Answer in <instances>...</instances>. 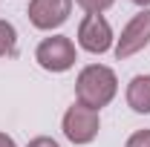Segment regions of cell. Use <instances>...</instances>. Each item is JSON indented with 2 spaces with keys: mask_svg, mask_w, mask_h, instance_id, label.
Returning a JSON list of instances; mask_svg holds the SVG:
<instances>
[{
  "mask_svg": "<svg viewBox=\"0 0 150 147\" xmlns=\"http://www.w3.org/2000/svg\"><path fill=\"white\" fill-rule=\"evenodd\" d=\"M115 95H118V78L104 64H87L75 78V98L84 107L101 112V107H107Z\"/></svg>",
  "mask_w": 150,
  "mask_h": 147,
  "instance_id": "cell-1",
  "label": "cell"
},
{
  "mask_svg": "<svg viewBox=\"0 0 150 147\" xmlns=\"http://www.w3.org/2000/svg\"><path fill=\"white\" fill-rule=\"evenodd\" d=\"M35 61H38L40 69H46V72H52V75H61V72H69L75 66L78 49H75L72 37L49 35L35 46Z\"/></svg>",
  "mask_w": 150,
  "mask_h": 147,
  "instance_id": "cell-2",
  "label": "cell"
},
{
  "mask_svg": "<svg viewBox=\"0 0 150 147\" xmlns=\"http://www.w3.org/2000/svg\"><path fill=\"white\" fill-rule=\"evenodd\" d=\"M61 130H64L67 141H72V144H78V147L81 144H93L95 136H98V130H101V115H98V110L84 107V104L75 101L72 107H67V112H64Z\"/></svg>",
  "mask_w": 150,
  "mask_h": 147,
  "instance_id": "cell-3",
  "label": "cell"
},
{
  "mask_svg": "<svg viewBox=\"0 0 150 147\" xmlns=\"http://www.w3.org/2000/svg\"><path fill=\"white\" fill-rule=\"evenodd\" d=\"M147 46H150V9H142L139 15H133L127 20V26L121 29V35L115 37L112 52H115L118 61H127V58L139 55Z\"/></svg>",
  "mask_w": 150,
  "mask_h": 147,
  "instance_id": "cell-4",
  "label": "cell"
},
{
  "mask_svg": "<svg viewBox=\"0 0 150 147\" xmlns=\"http://www.w3.org/2000/svg\"><path fill=\"white\" fill-rule=\"evenodd\" d=\"M78 46L90 55H104L115 46V35L112 26L104 15H84L78 23Z\"/></svg>",
  "mask_w": 150,
  "mask_h": 147,
  "instance_id": "cell-5",
  "label": "cell"
},
{
  "mask_svg": "<svg viewBox=\"0 0 150 147\" xmlns=\"http://www.w3.org/2000/svg\"><path fill=\"white\" fill-rule=\"evenodd\" d=\"M72 3L75 0H29V9H26L29 23L40 32L61 29L72 15Z\"/></svg>",
  "mask_w": 150,
  "mask_h": 147,
  "instance_id": "cell-6",
  "label": "cell"
},
{
  "mask_svg": "<svg viewBox=\"0 0 150 147\" xmlns=\"http://www.w3.org/2000/svg\"><path fill=\"white\" fill-rule=\"evenodd\" d=\"M124 101L133 112L150 115V75H133L124 90Z\"/></svg>",
  "mask_w": 150,
  "mask_h": 147,
  "instance_id": "cell-7",
  "label": "cell"
},
{
  "mask_svg": "<svg viewBox=\"0 0 150 147\" xmlns=\"http://www.w3.org/2000/svg\"><path fill=\"white\" fill-rule=\"evenodd\" d=\"M18 55V29L9 20L0 18V58Z\"/></svg>",
  "mask_w": 150,
  "mask_h": 147,
  "instance_id": "cell-8",
  "label": "cell"
},
{
  "mask_svg": "<svg viewBox=\"0 0 150 147\" xmlns=\"http://www.w3.org/2000/svg\"><path fill=\"white\" fill-rule=\"evenodd\" d=\"M75 3H78L87 15H104V12L110 9L115 0H75Z\"/></svg>",
  "mask_w": 150,
  "mask_h": 147,
  "instance_id": "cell-9",
  "label": "cell"
},
{
  "mask_svg": "<svg viewBox=\"0 0 150 147\" xmlns=\"http://www.w3.org/2000/svg\"><path fill=\"white\" fill-rule=\"evenodd\" d=\"M124 147H150V130H136L124 141Z\"/></svg>",
  "mask_w": 150,
  "mask_h": 147,
  "instance_id": "cell-10",
  "label": "cell"
},
{
  "mask_svg": "<svg viewBox=\"0 0 150 147\" xmlns=\"http://www.w3.org/2000/svg\"><path fill=\"white\" fill-rule=\"evenodd\" d=\"M26 147H61V144H58L52 136H35V139H32Z\"/></svg>",
  "mask_w": 150,
  "mask_h": 147,
  "instance_id": "cell-11",
  "label": "cell"
},
{
  "mask_svg": "<svg viewBox=\"0 0 150 147\" xmlns=\"http://www.w3.org/2000/svg\"><path fill=\"white\" fill-rule=\"evenodd\" d=\"M0 147H18V144H15V139L9 133H0Z\"/></svg>",
  "mask_w": 150,
  "mask_h": 147,
  "instance_id": "cell-12",
  "label": "cell"
},
{
  "mask_svg": "<svg viewBox=\"0 0 150 147\" xmlns=\"http://www.w3.org/2000/svg\"><path fill=\"white\" fill-rule=\"evenodd\" d=\"M133 3H136L139 9H150V0H133Z\"/></svg>",
  "mask_w": 150,
  "mask_h": 147,
  "instance_id": "cell-13",
  "label": "cell"
}]
</instances>
